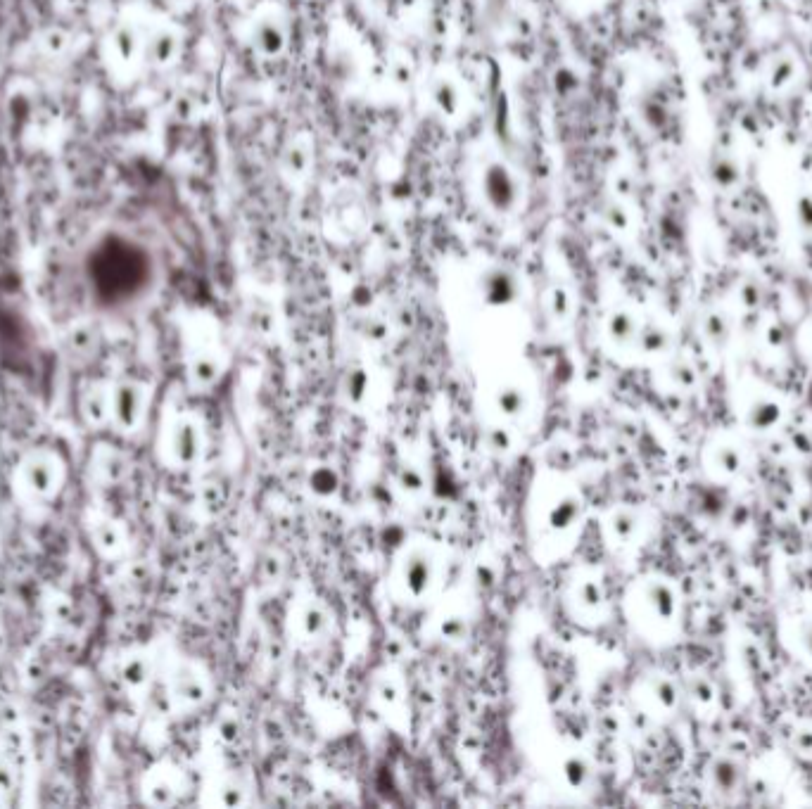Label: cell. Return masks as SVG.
Instances as JSON below:
<instances>
[{
	"instance_id": "6da1fadb",
	"label": "cell",
	"mask_w": 812,
	"mask_h": 809,
	"mask_svg": "<svg viewBox=\"0 0 812 809\" xmlns=\"http://www.w3.org/2000/svg\"><path fill=\"white\" fill-rule=\"evenodd\" d=\"M84 273L93 299L103 307H124L148 290L155 264L148 247L122 231H107L88 247Z\"/></svg>"
},
{
	"instance_id": "7a4b0ae2",
	"label": "cell",
	"mask_w": 812,
	"mask_h": 809,
	"mask_svg": "<svg viewBox=\"0 0 812 809\" xmlns=\"http://www.w3.org/2000/svg\"><path fill=\"white\" fill-rule=\"evenodd\" d=\"M634 622L642 624L646 632H665L677 622L680 601L675 589L665 579H642L630 598Z\"/></svg>"
},
{
	"instance_id": "3957f363",
	"label": "cell",
	"mask_w": 812,
	"mask_h": 809,
	"mask_svg": "<svg viewBox=\"0 0 812 809\" xmlns=\"http://www.w3.org/2000/svg\"><path fill=\"white\" fill-rule=\"evenodd\" d=\"M478 193L487 212L497 216H511L518 212L523 200V183L516 171L501 159H485L478 174Z\"/></svg>"
},
{
	"instance_id": "277c9868",
	"label": "cell",
	"mask_w": 812,
	"mask_h": 809,
	"mask_svg": "<svg viewBox=\"0 0 812 809\" xmlns=\"http://www.w3.org/2000/svg\"><path fill=\"white\" fill-rule=\"evenodd\" d=\"M105 57L114 72H131L143 65V31L133 22H119L107 34Z\"/></svg>"
},
{
	"instance_id": "5b68a950",
	"label": "cell",
	"mask_w": 812,
	"mask_h": 809,
	"mask_svg": "<svg viewBox=\"0 0 812 809\" xmlns=\"http://www.w3.org/2000/svg\"><path fill=\"white\" fill-rule=\"evenodd\" d=\"M247 41H250V46L257 55L266 57V60H274V57H281L285 48H288V24L276 12H262V15L252 19L250 31H247Z\"/></svg>"
},
{
	"instance_id": "8992f818",
	"label": "cell",
	"mask_w": 812,
	"mask_h": 809,
	"mask_svg": "<svg viewBox=\"0 0 812 809\" xmlns=\"http://www.w3.org/2000/svg\"><path fill=\"white\" fill-rule=\"evenodd\" d=\"M181 36L169 24H155L143 31V65L152 69H167L179 60Z\"/></svg>"
},
{
	"instance_id": "52a82bcc",
	"label": "cell",
	"mask_w": 812,
	"mask_h": 809,
	"mask_svg": "<svg viewBox=\"0 0 812 809\" xmlns=\"http://www.w3.org/2000/svg\"><path fill=\"white\" fill-rule=\"evenodd\" d=\"M639 700H642V705L653 712V715L665 717L670 712H675L677 703H680V691H677V686L670 679H665V674H651L649 679L642 681Z\"/></svg>"
},
{
	"instance_id": "ba28073f",
	"label": "cell",
	"mask_w": 812,
	"mask_h": 809,
	"mask_svg": "<svg viewBox=\"0 0 812 809\" xmlns=\"http://www.w3.org/2000/svg\"><path fill=\"white\" fill-rule=\"evenodd\" d=\"M798 74H801L798 57L789 50H779V53L767 57L763 65V84L772 93H786L789 88H794Z\"/></svg>"
},
{
	"instance_id": "9c48e42d",
	"label": "cell",
	"mask_w": 812,
	"mask_h": 809,
	"mask_svg": "<svg viewBox=\"0 0 812 809\" xmlns=\"http://www.w3.org/2000/svg\"><path fill=\"white\" fill-rule=\"evenodd\" d=\"M428 95L430 103L437 112L442 114L444 119H459L463 112V91L461 84L449 74L433 76V81L428 84Z\"/></svg>"
},
{
	"instance_id": "30bf717a",
	"label": "cell",
	"mask_w": 812,
	"mask_h": 809,
	"mask_svg": "<svg viewBox=\"0 0 812 809\" xmlns=\"http://www.w3.org/2000/svg\"><path fill=\"white\" fill-rule=\"evenodd\" d=\"M744 468V454L737 444L718 442L708 451V473L718 480H732Z\"/></svg>"
},
{
	"instance_id": "8fae6325",
	"label": "cell",
	"mask_w": 812,
	"mask_h": 809,
	"mask_svg": "<svg viewBox=\"0 0 812 809\" xmlns=\"http://www.w3.org/2000/svg\"><path fill=\"white\" fill-rule=\"evenodd\" d=\"M314 159L312 150L304 140H290L288 148L281 152V171L283 176L293 178V181H304L309 176Z\"/></svg>"
},
{
	"instance_id": "7c38bea8",
	"label": "cell",
	"mask_w": 812,
	"mask_h": 809,
	"mask_svg": "<svg viewBox=\"0 0 812 809\" xmlns=\"http://www.w3.org/2000/svg\"><path fill=\"white\" fill-rule=\"evenodd\" d=\"M779 420H782V406L772 397H765V394L763 397H756L746 406V425L751 430L767 432L777 428Z\"/></svg>"
},
{
	"instance_id": "4fadbf2b",
	"label": "cell",
	"mask_w": 812,
	"mask_h": 809,
	"mask_svg": "<svg viewBox=\"0 0 812 809\" xmlns=\"http://www.w3.org/2000/svg\"><path fill=\"white\" fill-rule=\"evenodd\" d=\"M741 174H744V167L737 159L734 152L720 150L718 155L713 157V167H710V176H713L715 186L722 190H732L741 183Z\"/></svg>"
},
{
	"instance_id": "5bb4252c",
	"label": "cell",
	"mask_w": 812,
	"mask_h": 809,
	"mask_svg": "<svg viewBox=\"0 0 812 809\" xmlns=\"http://www.w3.org/2000/svg\"><path fill=\"white\" fill-rule=\"evenodd\" d=\"M786 641L794 643V651L803 655V660L812 662V615H801L791 622L789 632H784Z\"/></svg>"
},
{
	"instance_id": "9a60e30c",
	"label": "cell",
	"mask_w": 812,
	"mask_h": 809,
	"mask_svg": "<svg viewBox=\"0 0 812 809\" xmlns=\"http://www.w3.org/2000/svg\"><path fill=\"white\" fill-rule=\"evenodd\" d=\"M608 333L618 342H637L639 323L630 311H613L608 318Z\"/></svg>"
},
{
	"instance_id": "2e32d148",
	"label": "cell",
	"mask_w": 812,
	"mask_h": 809,
	"mask_svg": "<svg viewBox=\"0 0 812 809\" xmlns=\"http://www.w3.org/2000/svg\"><path fill=\"white\" fill-rule=\"evenodd\" d=\"M687 696L691 703H694L699 710H708V707L715 705V689L708 679L696 677L689 681L687 686Z\"/></svg>"
},
{
	"instance_id": "e0dca14e",
	"label": "cell",
	"mask_w": 812,
	"mask_h": 809,
	"mask_svg": "<svg viewBox=\"0 0 812 809\" xmlns=\"http://www.w3.org/2000/svg\"><path fill=\"white\" fill-rule=\"evenodd\" d=\"M608 532L613 534V539L618 541H630L632 534L637 532V518L630 511H618L611 515V522H608Z\"/></svg>"
},
{
	"instance_id": "ac0fdd59",
	"label": "cell",
	"mask_w": 812,
	"mask_h": 809,
	"mask_svg": "<svg viewBox=\"0 0 812 809\" xmlns=\"http://www.w3.org/2000/svg\"><path fill=\"white\" fill-rule=\"evenodd\" d=\"M796 224L805 235H812V190H801L794 202Z\"/></svg>"
},
{
	"instance_id": "d6986e66",
	"label": "cell",
	"mask_w": 812,
	"mask_h": 809,
	"mask_svg": "<svg viewBox=\"0 0 812 809\" xmlns=\"http://www.w3.org/2000/svg\"><path fill=\"white\" fill-rule=\"evenodd\" d=\"M710 774H713L715 786L722 788V791H725V793L732 791V788L737 786V781H739L737 767H734V764L727 762V760H718V762H715V767L710 769Z\"/></svg>"
},
{
	"instance_id": "ffe728a7",
	"label": "cell",
	"mask_w": 812,
	"mask_h": 809,
	"mask_svg": "<svg viewBox=\"0 0 812 809\" xmlns=\"http://www.w3.org/2000/svg\"><path fill=\"white\" fill-rule=\"evenodd\" d=\"M706 333H708L710 340H715V342L725 340L727 333H729V323H727L725 314H710L706 318Z\"/></svg>"
},
{
	"instance_id": "44dd1931",
	"label": "cell",
	"mask_w": 812,
	"mask_h": 809,
	"mask_svg": "<svg viewBox=\"0 0 812 809\" xmlns=\"http://www.w3.org/2000/svg\"><path fill=\"white\" fill-rule=\"evenodd\" d=\"M794 743L798 745V750H801L803 755H812V729H810V726H805V729H798Z\"/></svg>"
},
{
	"instance_id": "7402d4cb",
	"label": "cell",
	"mask_w": 812,
	"mask_h": 809,
	"mask_svg": "<svg viewBox=\"0 0 812 809\" xmlns=\"http://www.w3.org/2000/svg\"><path fill=\"white\" fill-rule=\"evenodd\" d=\"M580 3H594V0H580Z\"/></svg>"
}]
</instances>
